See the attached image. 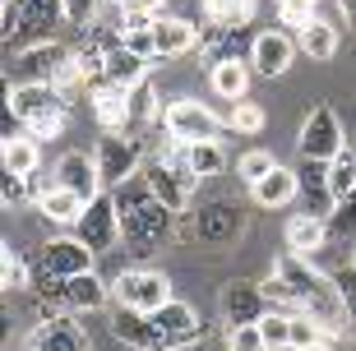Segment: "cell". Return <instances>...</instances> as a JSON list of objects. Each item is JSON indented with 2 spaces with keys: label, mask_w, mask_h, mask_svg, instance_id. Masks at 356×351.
Returning a JSON list of instances; mask_svg holds the SVG:
<instances>
[{
  "label": "cell",
  "mask_w": 356,
  "mask_h": 351,
  "mask_svg": "<svg viewBox=\"0 0 356 351\" xmlns=\"http://www.w3.org/2000/svg\"><path fill=\"white\" fill-rule=\"evenodd\" d=\"M273 273L291 286V300H296V314H310L324 333H352V310H347L343 291L333 282V273L315 268V259H301V254H282L273 263Z\"/></svg>",
  "instance_id": "6da1fadb"
},
{
  "label": "cell",
  "mask_w": 356,
  "mask_h": 351,
  "mask_svg": "<svg viewBox=\"0 0 356 351\" xmlns=\"http://www.w3.org/2000/svg\"><path fill=\"white\" fill-rule=\"evenodd\" d=\"M111 204H116V218H120V245L134 250V254L158 250V240L172 227V209L148 190L144 176H134L120 190H111Z\"/></svg>",
  "instance_id": "7a4b0ae2"
},
{
  "label": "cell",
  "mask_w": 356,
  "mask_h": 351,
  "mask_svg": "<svg viewBox=\"0 0 356 351\" xmlns=\"http://www.w3.org/2000/svg\"><path fill=\"white\" fill-rule=\"evenodd\" d=\"M10 116L38 143H56L70 130V102L51 83H14L10 88Z\"/></svg>",
  "instance_id": "3957f363"
},
{
  "label": "cell",
  "mask_w": 356,
  "mask_h": 351,
  "mask_svg": "<svg viewBox=\"0 0 356 351\" xmlns=\"http://www.w3.org/2000/svg\"><path fill=\"white\" fill-rule=\"evenodd\" d=\"M172 296V277L158 268H125L111 282V305L116 310H134V314H158Z\"/></svg>",
  "instance_id": "277c9868"
},
{
  "label": "cell",
  "mask_w": 356,
  "mask_h": 351,
  "mask_svg": "<svg viewBox=\"0 0 356 351\" xmlns=\"http://www.w3.org/2000/svg\"><path fill=\"white\" fill-rule=\"evenodd\" d=\"M92 259H97V254L83 245L79 236H56V240L42 245L38 263H33V282L38 286H60V282H70V277L92 273Z\"/></svg>",
  "instance_id": "5b68a950"
},
{
  "label": "cell",
  "mask_w": 356,
  "mask_h": 351,
  "mask_svg": "<svg viewBox=\"0 0 356 351\" xmlns=\"http://www.w3.org/2000/svg\"><path fill=\"white\" fill-rule=\"evenodd\" d=\"M222 130L227 120L195 97H172L162 111V134H172L181 143H222Z\"/></svg>",
  "instance_id": "8992f818"
},
{
  "label": "cell",
  "mask_w": 356,
  "mask_h": 351,
  "mask_svg": "<svg viewBox=\"0 0 356 351\" xmlns=\"http://www.w3.org/2000/svg\"><path fill=\"white\" fill-rule=\"evenodd\" d=\"M347 148V134H343V120L329 102H319L305 111L301 120V134H296V153L305 162H333V157Z\"/></svg>",
  "instance_id": "52a82bcc"
},
{
  "label": "cell",
  "mask_w": 356,
  "mask_h": 351,
  "mask_svg": "<svg viewBox=\"0 0 356 351\" xmlns=\"http://www.w3.org/2000/svg\"><path fill=\"white\" fill-rule=\"evenodd\" d=\"M5 42H24V38H38V42H51L56 24H65V0H5Z\"/></svg>",
  "instance_id": "ba28073f"
},
{
  "label": "cell",
  "mask_w": 356,
  "mask_h": 351,
  "mask_svg": "<svg viewBox=\"0 0 356 351\" xmlns=\"http://www.w3.org/2000/svg\"><path fill=\"white\" fill-rule=\"evenodd\" d=\"M51 310H70V314H92V310H106L111 305V286L102 282L97 273H83V277H70L60 286H42Z\"/></svg>",
  "instance_id": "9c48e42d"
},
{
  "label": "cell",
  "mask_w": 356,
  "mask_h": 351,
  "mask_svg": "<svg viewBox=\"0 0 356 351\" xmlns=\"http://www.w3.org/2000/svg\"><path fill=\"white\" fill-rule=\"evenodd\" d=\"M92 157H97V171H102L106 190H120L125 181L139 176V143H134L130 134H102Z\"/></svg>",
  "instance_id": "30bf717a"
},
{
  "label": "cell",
  "mask_w": 356,
  "mask_h": 351,
  "mask_svg": "<svg viewBox=\"0 0 356 351\" xmlns=\"http://www.w3.org/2000/svg\"><path fill=\"white\" fill-rule=\"evenodd\" d=\"M74 236H79L92 254H106V250L120 245V218H116V204H111V190H106V195H97L88 209H83Z\"/></svg>",
  "instance_id": "8fae6325"
},
{
  "label": "cell",
  "mask_w": 356,
  "mask_h": 351,
  "mask_svg": "<svg viewBox=\"0 0 356 351\" xmlns=\"http://www.w3.org/2000/svg\"><path fill=\"white\" fill-rule=\"evenodd\" d=\"M28 351H88V333H83L79 314L70 310H47L33 338H28Z\"/></svg>",
  "instance_id": "7c38bea8"
},
{
  "label": "cell",
  "mask_w": 356,
  "mask_h": 351,
  "mask_svg": "<svg viewBox=\"0 0 356 351\" xmlns=\"http://www.w3.org/2000/svg\"><path fill=\"white\" fill-rule=\"evenodd\" d=\"M296 38L291 33H282V28H268V33H254L250 42V70L264 79H282L291 70V60H296Z\"/></svg>",
  "instance_id": "4fadbf2b"
},
{
  "label": "cell",
  "mask_w": 356,
  "mask_h": 351,
  "mask_svg": "<svg viewBox=\"0 0 356 351\" xmlns=\"http://www.w3.org/2000/svg\"><path fill=\"white\" fill-rule=\"evenodd\" d=\"M88 106H92V120H97L106 134H125L134 125L130 88H116V83H106V79H97V83H92Z\"/></svg>",
  "instance_id": "5bb4252c"
},
{
  "label": "cell",
  "mask_w": 356,
  "mask_h": 351,
  "mask_svg": "<svg viewBox=\"0 0 356 351\" xmlns=\"http://www.w3.org/2000/svg\"><path fill=\"white\" fill-rule=\"evenodd\" d=\"M111 333H116L120 342L130 351H181L167 333H162V324L153 319V314H134V310H116V319H111Z\"/></svg>",
  "instance_id": "9a60e30c"
},
{
  "label": "cell",
  "mask_w": 356,
  "mask_h": 351,
  "mask_svg": "<svg viewBox=\"0 0 356 351\" xmlns=\"http://www.w3.org/2000/svg\"><path fill=\"white\" fill-rule=\"evenodd\" d=\"M56 185L74 190L83 204H92L97 195H106L102 171H97V157H92V153H65V157H60V162H56Z\"/></svg>",
  "instance_id": "2e32d148"
},
{
  "label": "cell",
  "mask_w": 356,
  "mask_h": 351,
  "mask_svg": "<svg viewBox=\"0 0 356 351\" xmlns=\"http://www.w3.org/2000/svg\"><path fill=\"white\" fill-rule=\"evenodd\" d=\"M153 28H158V60H181V56L199 51V24L181 14H162Z\"/></svg>",
  "instance_id": "e0dca14e"
},
{
  "label": "cell",
  "mask_w": 356,
  "mask_h": 351,
  "mask_svg": "<svg viewBox=\"0 0 356 351\" xmlns=\"http://www.w3.org/2000/svg\"><path fill=\"white\" fill-rule=\"evenodd\" d=\"M70 56V47H60V42H33V47H24V56L14 60V70H19V83H51L56 65Z\"/></svg>",
  "instance_id": "ac0fdd59"
},
{
  "label": "cell",
  "mask_w": 356,
  "mask_h": 351,
  "mask_svg": "<svg viewBox=\"0 0 356 351\" xmlns=\"http://www.w3.org/2000/svg\"><path fill=\"white\" fill-rule=\"evenodd\" d=\"M250 195H254V204H259V209H287L291 199H301V176L277 162V167L268 171L259 185H250Z\"/></svg>",
  "instance_id": "d6986e66"
},
{
  "label": "cell",
  "mask_w": 356,
  "mask_h": 351,
  "mask_svg": "<svg viewBox=\"0 0 356 351\" xmlns=\"http://www.w3.org/2000/svg\"><path fill=\"white\" fill-rule=\"evenodd\" d=\"M153 319H158V324H162V333H167V338H172L181 351L190 347V342H199V338H204V319H199V314L190 310L185 300H167V305H162V310L153 314Z\"/></svg>",
  "instance_id": "ffe728a7"
},
{
  "label": "cell",
  "mask_w": 356,
  "mask_h": 351,
  "mask_svg": "<svg viewBox=\"0 0 356 351\" xmlns=\"http://www.w3.org/2000/svg\"><path fill=\"white\" fill-rule=\"evenodd\" d=\"M222 314H227V328H236V324H259L268 314V300L259 286H241L232 282L227 286V296H222Z\"/></svg>",
  "instance_id": "44dd1931"
},
{
  "label": "cell",
  "mask_w": 356,
  "mask_h": 351,
  "mask_svg": "<svg viewBox=\"0 0 356 351\" xmlns=\"http://www.w3.org/2000/svg\"><path fill=\"white\" fill-rule=\"evenodd\" d=\"M324 245H329V222H324V218L296 213V218L287 222V250H291V254H301V259H315Z\"/></svg>",
  "instance_id": "7402d4cb"
},
{
  "label": "cell",
  "mask_w": 356,
  "mask_h": 351,
  "mask_svg": "<svg viewBox=\"0 0 356 351\" xmlns=\"http://www.w3.org/2000/svg\"><path fill=\"white\" fill-rule=\"evenodd\" d=\"M139 176H144V181H148V190H153V195H158V199H162V204H167L172 213H181L185 204L195 199V185H190V181H181L176 171H167L162 162H148V167L139 171Z\"/></svg>",
  "instance_id": "603a6c76"
},
{
  "label": "cell",
  "mask_w": 356,
  "mask_h": 351,
  "mask_svg": "<svg viewBox=\"0 0 356 351\" xmlns=\"http://www.w3.org/2000/svg\"><path fill=\"white\" fill-rule=\"evenodd\" d=\"M0 162H5L10 176H38L42 171V143L33 139V134H5Z\"/></svg>",
  "instance_id": "cb8c5ba5"
},
{
  "label": "cell",
  "mask_w": 356,
  "mask_h": 351,
  "mask_svg": "<svg viewBox=\"0 0 356 351\" xmlns=\"http://www.w3.org/2000/svg\"><path fill=\"white\" fill-rule=\"evenodd\" d=\"M83 209H88V204H83L74 190H65V185H51V190L38 199V213L47 222H56V227H79Z\"/></svg>",
  "instance_id": "d4e9b609"
},
{
  "label": "cell",
  "mask_w": 356,
  "mask_h": 351,
  "mask_svg": "<svg viewBox=\"0 0 356 351\" xmlns=\"http://www.w3.org/2000/svg\"><path fill=\"white\" fill-rule=\"evenodd\" d=\"M209 83H213L218 97H227V102L236 106V102H245V88H250V65H245L241 56H232V60L209 70Z\"/></svg>",
  "instance_id": "484cf974"
},
{
  "label": "cell",
  "mask_w": 356,
  "mask_h": 351,
  "mask_svg": "<svg viewBox=\"0 0 356 351\" xmlns=\"http://www.w3.org/2000/svg\"><path fill=\"white\" fill-rule=\"evenodd\" d=\"M148 65H153V60H144V56L116 47V51L102 60V79H106V83H116V88H134V83H144V79H148Z\"/></svg>",
  "instance_id": "4316f807"
},
{
  "label": "cell",
  "mask_w": 356,
  "mask_h": 351,
  "mask_svg": "<svg viewBox=\"0 0 356 351\" xmlns=\"http://www.w3.org/2000/svg\"><path fill=\"white\" fill-rule=\"evenodd\" d=\"M338 42H343L338 28H333L329 19H315V24L296 38V47L305 51V60H333V56H338Z\"/></svg>",
  "instance_id": "83f0119b"
},
{
  "label": "cell",
  "mask_w": 356,
  "mask_h": 351,
  "mask_svg": "<svg viewBox=\"0 0 356 351\" xmlns=\"http://www.w3.org/2000/svg\"><path fill=\"white\" fill-rule=\"evenodd\" d=\"M204 19L227 33H241L254 19V0H204Z\"/></svg>",
  "instance_id": "f1b7e54d"
},
{
  "label": "cell",
  "mask_w": 356,
  "mask_h": 351,
  "mask_svg": "<svg viewBox=\"0 0 356 351\" xmlns=\"http://www.w3.org/2000/svg\"><path fill=\"white\" fill-rule=\"evenodd\" d=\"M329 190H333L338 204L356 195V148H343V153L329 162Z\"/></svg>",
  "instance_id": "f546056e"
},
{
  "label": "cell",
  "mask_w": 356,
  "mask_h": 351,
  "mask_svg": "<svg viewBox=\"0 0 356 351\" xmlns=\"http://www.w3.org/2000/svg\"><path fill=\"white\" fill-rule=\"evenodd\" d=\"M0 286H5V291H24V286H33V263H28L14 245L0 250Z\"/></svg>",
  "instance_id": "4dcf8cb0"
},
{
  "label": "cell",
  "mask_w": 356,
  "mask_h": 351,
  "mask_svg": "<svg viewBox=\"0 0 356 351\" xmlns=\"http://www.w3.org/2000/svg\"><path fill=\"white\" fill-rule=\"evenodd\" d=\"M264 125H268V111L259 102H250V97L227 111V130L232 134H264Z\"/></svg>",
  "instance_id": "1f68e13d"
},
{
  "label": "cell",
  "mask_w": 356,
  "mask_h": 351,
  "mask_svg": "<svg viewBox=\"0 0 356 351\" xmlns=\"http://www.w3.org/2000/svg\"><path fill=\"white\" fill-rule=\"evenodd\" d=\"M130 106H134V120H162V111H167L153 79H144V83H134V88H130Z\"/></svg>",
  "instance_id": "d6a6232c"
},
{
  "label": "cell",
  "mask_w": 356,
  "mask_h": 351,
  "mask_svg": "<svg viewBox=\"0 0 356 351\" xmlns=\"http://www.w3.org/2000/svg\"><path fill=\"white\" fill-rule=\"evenodd\" d=\"M190 162H195V176H222L227 171V153L222 143H190Z\"/></svg>",
  "instance_id": "836d02e7"
},
{
  "label": "cell",
  "mask_w": 356,
  "mask_h": 351,
  "mask_svg": "<svg viewBox=\"0 0 356 351\" xmlns=\"http://www.w3.org/2000/svg\"><path fill=\"white\" fill-rule=\"evenodd\" d=\"M259 333H264L268 351H287L291 347V314L287 310H268L264 319H259Z\"/></svg>",
  "instance_id": "e575fe53"
},
{
  "label": "cell",
  "mask_w": 356,
  "mask_h": 351,
  "mask_svg": "<svg viewBox=\"0 0 356 351\" xmlns=\"http://www.w3.org/2000/svg\"><path fill=\"white\" fill-rule=\"evenodd\" d=\"M277 167V157L268 153V148H250V153H241V162H236V176L245 185H259L268 176V171Z\"/></svg>",
  "instance_id": "d590c367"
},
{
  "label": "cell",
  "mask_w": 356,
  "mask_h": 351,
  "mask_svg": "<svg viewBox=\"0 0 356 351\" xmlns=\"http://www.w3.org/2000/svg\"><path fill=\"white\" fill-rule=\"evenodd\" d=\"M120 47L134 56H144V60H158V28H125V38H120Z\"/></svg>",
  "instance_id": "8d00e7d4"
},
{
  "label": "cell",
  "mask_w": 356,
  "mask_h": 351,
  "mask_svg": "<svg viewBox=\"0 0 356 351\" xmlns=\"http://www.w3.org/2000/svg\"><path fill=\"white\" fill-rule=\"evenodd\" d=\"M277 19H282V24H287L291 33L301 38V33L315 24L319 14H315V5H305V0H282V5H277Z\"/></svg>",
  "instance_id": "74e56055"
},
{
  "label": "cell",
  "mask_w": 356,
  "mask_h": 351,
  "mask_svg": "<svg viewBox=\"0 0 356 351\" xmlns=\"http://www.w3.org/2000/svg\"><path fill=\"white\" fill-rule=\"evenodd\" d=\"M227 351H268V342L259 333V324H236L227 328Z\"/></svg>",
  "instance_id": "f35d334b"
},
{
  "label": "cell",
  "mask_w": 356,
  "mask_h": 351,
  "mask_svg": "<svg viewBox=\"0 0 356 351\" xmlns=\"http://www.w3.org/2000/svg\"><path fill=\"white\" fill-rule=\"evenodd\" d=\"M315 342H324V328H319L310 314H291V351L315 347Z\"/></svg>",
  "instance_id": "ab89813d"
},
{
  "label": "cell",
  "mask_w": 356,
  "mask_h": 351,
  "mask_svg": "<svg viewBox=\"0 0 356 351\" xmlns=\"http://www.w3.org/2000/svg\"><path fill=\"white\" fill-rule=\"evenodd\" d=\"M0 199H5V209H24L28 199H33V185H28V176H10V171H5Z\"/></svg>",
  "instance_id": "60d3db41"
},
{
  "label": "cell",
  "mask_w": 356,
  "mask_h": 351,
  "mask_svg": "<svg viewBox=\"0 0 356 351\" xmlns=\"http://www.w3.org/2000/svg\"><path fill=\"white\" fill-rule=\"evenodd\" d=\"M97 5H102V0H65V24L92 28L97 24Z\"/></svg>",
  "instance_id": "b9f144b4"
},
{
  "label": "cell",
  "mask_w": 356,
  "mask_h": 351,
  "mask_svg": "<svg viewBox=\"0 0 356 351\" xmlns=\"http://www.w3.org/2000/svg\"><path fill=\"white\" fill-rule=\"evenodd\" d=\"M333 282H338V291H343L347 310H352V328H356V263H347V268H338V273H333Z\"/></svg>",
  "instance_id": "7bdbcfd3"
},
{
  "label": "cell",
  "mask_w": 356,
  "mask_h": 351,
  "mask_svg": "<svg viewBox=\"0 0 356 351\" xmlns=\"http://www.w3.org/2000/svg\"><path fill=\"white\" fill-rule=\"evenodd\" d=\"M301 351H333L329 342H315V347H301Z\"/></svg>",
  "instance_id": "ee69618b"
},
{
  "label": "cell",
  "mask_w": 356,
  "mask_h": 351,
  "mask_svg": "<svg viewBox=\"0 0 356 351\" xmlns=\"http://www.w3.org/2000/svg\"><path fill=\"white\" fill-rule=\"evenodd\" d=\"M102 5H116V10H125V5H130V0H102Z\"/></svg>",
  "instance_id": "f6af8a7d"
},
{
  "label": "cell",
  "mask_w": 356,
  "mask_h": 351,
  "mask_svg": "<svg viewBox=\"0 0 356 351\" xmlns=\"http://www.w3.org/2000/svg\"><path fill=\"white\" fill-rule=\"evenodd\" d=\"M305 5H315V10H319V5H324V0H305Z\"/></svg>",
  "instance_id": "bcb514c9"
},
{
  "label": "cell",
  "mask_w": 356,
  "mask_h": 351,
  "mask_svg": "<svg viewBox=\"0 0 356 351\" xmlns=\"http://www.w3.org/2000/svg\"><path fill=\"white\" fill-rule=\"evenodd\" d=\"M347 5H352V14H356V0H347Z\"/></svg>",
  "instance_id": "7dc6e473"
},
{
  "label": "cell",
  "mask_w": 356,
  "mask_h": 351,
  "mask_svg": "<svg viewBox=\"0 0 356 351\" xmlns=\"http://www.w3.org/2000/svg\"><path fill=\"white\" fill-rule=\"evenodd\" d=\"M352 263H356V245H352Z\"/></svg>",
  "instance_id": "c3c4849f"
},
{
  "label": "cell",
  "mask_w": 356,
  "mask_h": 351,
  "mask_svg": "<svg viewBox=\"0 0 356 351\" xmlns=\"http://www.w3.org/2000/svg\"><path fill=\"white\" fill-rule=\"evenodd\" d=\"M273 5H282V0H273Z\"/></svg>",
  "instance_id": "681fc988"
},
{
  "label": "cell",
  "mask_w": 356,
  "mask_h": 351,
  "mask_svg": "<svg viewBox=\"0 0 356 351\" xmlns=\"http://www.w3.org/2000/svg\"><path fill=\"white\" fill-rule=\"evenodd\" d=\"M287 351H291V347H287Z\"/></svg>",
  "instance_id": "f907efd6"
}]
</instances>
